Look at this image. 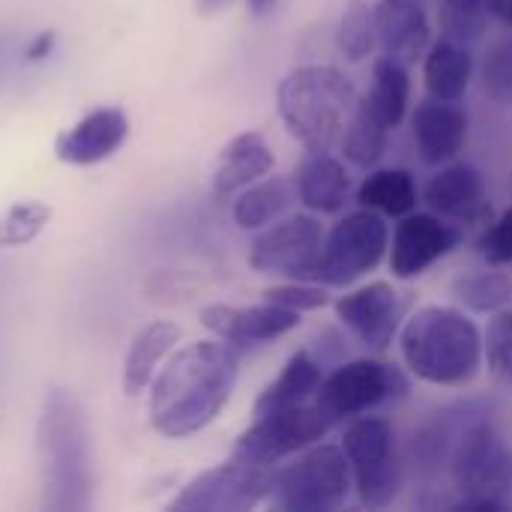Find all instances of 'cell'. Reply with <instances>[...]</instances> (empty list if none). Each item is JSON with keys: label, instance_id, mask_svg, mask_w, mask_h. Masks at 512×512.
<instances>
[{"label": "cell", "instance_id": "1", "mask_svg": "<svg viewBox=\"0 0 512 512\" xmlns=\"http://www.w3.org/2000/svg\"><path fill=\"white\" fill-rule=\"evenodd\" d=\"M240 375V354L228 342H192L171 354L153 378L150 423L165 438H189L207 429L228 405Z\"/></svg>", "mask_w": 512, "mask_h": 512}, {"label": "cell", "instance_id": "2", "mask_svg": "<svg viewBox=\"0 0 512 512\" xmlns=\"http://www.w3.org/2000/svg\"><path fill=\"white\" fill-rule=\"evenodd\" d=\"M36 450L42 465V504L51 512H87L93 507L90 429L81 402L54 387L39 414Z\"/></svg>", "mask_w": 512, "mask_h": 512}, {"label": "cell", "instance_id": "3", "mask_svg": "<svg viewBox=\"0 0 512 512\" xmlns=\"http://www.w3.org/2000/svg\"><path fill=\"white\" fill-rule=\"evenodd\" d=\"M405 366L426 384L462 387L474 381L483 363V336L477 324L453 306H423L399 333Z\"/></svg>", "mask_w": 512, "mask_h": 512}, {"label": "cell", "instance_id": "4", "mask_svg": "<svg viewBox=\"0 0 512 512\" xmlns=\"http://www.w3.org/2000/svg\"><path fill=\"white\" fill-rule=\"evenodd\" d=\"M279 117L306 150H330L357 105L354 84L336 66H297L276 90Z\"/></svg>", "mask_w": 512, "mask_h": 512}, {"label": "cell", "instance_id": "5", "mask_svg": "<svg viewBox=\"0 0 512 512\" xmlns=\"http://www.w3.org/2000/svg\"><path fill=\"white\" fill-rule=\"evenodd\" d=\"M354 489L345 450L321 444L273 474V504L288 512L339 510Z\"/></svg>", "mask_w": 512, "mask_h": 512}, {"label": "cell", "instance_id": "6", "mask_svg": "<svg viewBox=\"0 0 512 512\" xmlns=\"http://www.w3.org/2000/svg\"><path fill=\"white\" fill-rule=\"evenodd\" d=\"M342 450L360 501L375 510L390 507L402 489V462L393 426L381 417H360L345 429Z\"/></svg>", "mask_w": 512, "mask_h": 512}, {"label": "cell", "instance_id": "7", "mask_svg": "<svg viewBox=\"0 0 512 512\" xmlns=\"http://www.w3.org/2000/svg\"><path fill=\"white\" fill-rule=\"evenodd\" d=\"M390 231L387 222L378 210H357L345 216L327 237L321 249V264H318V285L342 288L357 282L360 276L372 273L381 258L387 255Z\"/></svg>", "mask_w": 512, "mask_h": 512}, {"label": "cell", "instance_id": "8", "mask_svg": "<svg viewBox=\"0 0 512 512\" xmlns=\"http://www.w3.org/2000/svg\"><path fill=\"white\" fill-rule=\"evenodd\" d=\"M450 474L465 498H495L507 501L512 495V450L504 435L480 420L471 423L453 444Z\"/></svg>", "mask_w": 512, "mask_h": 512}, {"label": "cell", "instance_id": "9", "mask_svg": "<svg viewBox=\"0 0 512 512\" xmlns=\"http://www.w3.org/2000/svg\"><path fill=\"white\" fill-rule=\"evenodd\" d=\"M330 426L333 423L324 417L318 405H297L285 411L258 414V420L237 438L231 459L270 468L321 441Z\"/></svg>", "mask_w": 512, "mask_h": 512}, {"label": "cell", "instance_id": "10", "mask_svg": "<svg viewBox=\"0 0 512 512\" xmlns=\"http://www.w3.org/2000/svg\"><path fill=\"white\" fill-rule=\"evenodd\" d=\"M324 225L309 216L297 213L288 216L252 240L249 264L267 276H285L294 282H315L321 249H324Z\"/></svg>", "mask_w": 512, "mask_h": 512}, {"label": "cell", "instance_id": "11", "mask_svg": "<svg viewBox=\"0 0 512 512\" xmlns=\"http://www.w3.org/2000/svg\"><path fill=\"white\" fill-rule=\"evenodd\" d=\"M408 390L402 372L381 360H351L327 375L315 393V405L330 423L366 414Z\"/></svg>", "mask_w": 512, "mask_h": 512}, {"label": "cell", "instance_id": "12", "mask_svg": "<svg viewBox=\"0 0 512 512\" xmlns=\"http://www.w3.org/2000/svg\"><path fill=\"white\" fill-rule=\"evenodd\" d=\"M273 492L270 468L231 459L189 480L168 504L174 512H246L258 507Z\"/></svg>", "mask_w": 512, "mask_h": 512}, {"label": "cell", "instance_id": "13", "mask_svg": "<svg viewBox=\"0 0 512 512\" xmlns=\"http://www.w3.org/2000/svg\"><path fill=\"white\" fill-rule=\"evenodd\" d=\"M201 324L219 336L222 342L240 348H255V345H267L285 333H291L300 324V312L285 309L279 303L264 300L261 306H207L201 312Z\"/></svg>", "mask_w": 512, "mask_h": 512}, {"label": "cell", "instance_id": "14", "mask_svg": "<svg viewBox=\"0 0 512 512\" xmlns=\"http://www.w3.org/2000/svg\"><path fill=\"white\" fill-rule=\"evenodd\" d=\"M459 240L462 234L456 231V225H447L432 213H408L396 225L390 267L399 279H414L426 273L435 261L447 258L459 246Z\"/></svg>", "mask_w": 512, "mask_h": 512}, {"label": "cell", "instance_id": "15", "mask_svg": "<svg viewBox=\"0 0 512 512\" xmlns=\"http://www.w3.org/2000/svg\"><path fill=\"white\" fill-rule=\"evenodd\" d=\"M336 318L366 348L384 351L402 321V303L390 282H369L336 300Z\"/></svg>", "mask_w": 512, "mask_h": 512}, {"label": "cell", "instance_id": "16", "mask_svg": "<svg viewBox=\"0 0 512 512\" xmlns=\"http://www.w3.org/2000/svg\"><path fill=\"white\" fill-rule=\"evenodd\" d=\"M129 138V117L123 108H96L78 123L63 129L54 141V153L66 165H99L111 159Z\"/></svg>", "mask_w": 512, "mask_h": 512}, {"label": "cell", "instance_id": "17", "mask_svg": "<svg viewBox=\"0 0 512 512\" xmlns=\"http://www.w3.org/2000/svg\"><path fill=\"white\" fill-rule=\"evenodd\" d=\"M375 33L387 57L411 66L432 42L426 0H378Z\"/></svg>", "mask_w": 512, "mask_h": 512}, {"label": "cell", "instance_id": "18", "mask_svg": "<svg viewBox=\"0 0 512 512\" xmlns=\"http://www.w3.org/2000/svg\"><path fill=\"white\" fill-rule=\"evenodd\" d=\"M414 141L426 165L456 159L468 141V114L450 99H426L414 111Z\"/></svg>", "mask_w": 512, "mask_h": 512}, {"label": "cell", "instance_id": "19", "mask_svg": "<svg viewBox=\"0 0 512 512\" xmlns=\"http://www.w3.org/2000/svg\"><path fill=\"white\" fill-rule=\"evenodd\" d=\"M426 201L441 216L456 219V222H471V225L486 222L492 213L480 171L465 162H456L438 171L426 186Z\"/></svg>", "mask_w": 512, "mask_h": 512}, {"label": "cell", "instance_id": "20", "mask_svg": "<svg viewBox=\"0 0 512 512\" xmlns=\"http://www.w3.org/2000/svg\"><path fill=\"white\" fill-rule=\"evenodd\" d=\"M297 198L312 213H339L348 201V174L345 165L330 150H309L294 177Z\"/></svg>", "mask_w": 512, "mask_h": 512}, {"label": "cell", "instance_id": "21", "mask_svg": "<svg viewBox=\"0 0 512 512\" xmlns=\"http://www.w3.org/2000/svg\"><path fill=\"white\" fill-rule=\"evenodd\" d=\"M270 168H273V150L267 147L264 135L243 132L222 147L213 171V189L216 195H234L252 186L255 180H261L264 174H270Z\"/></svg>", "mask_w": 512, "mask_h": 512}, {"label": "cell", "instance_id": "22", "mask_svg": "<svg viewBox=\"0 0 512 512\" xmlns=\"http://www.w3.org/2000/svg\"><path fill=\"white\" fill-rule=\"evenodd\" d=\"M177 342H180V327L174 321H153L141 333H135L123 363V393L126 396L144 393L153 384L159 363L171 354Z\"/></svg>", "mask_w": 512, "mask_h": 512}, {"label": "cell", "instance_id": "23", "mask_svg": "<svg viewBox=\"0 0 512 512\" xmlns=\"http://www.w3.org/2000/svg\"><path fill=\"white\" fill-rule=\"evenodd\" d=\"M324 381L321 363L312 357V351H297L291 354V360L285 363V369L279 372V378L273 384L264 387V393L255 402V417L258 414H270V411H285V408H297L306 405L318 387Z\"/></svg>", "mask_w": 512, "mask_h": 512}, {"label": "cell", "instance_id": "24", "mask_svg": "<svg viewBox=\"0 0 512 512\" xmlns=\"http://www.w3.org/2000/svg\"><path fill=\"white\" fill-rule=\"evenodd\" d=\"M471 72H474V57L468 51V42L444 36L426 54L423 78H426V87L435 99L459 102L471 84Z\"/></svg>", "mask_w": 512, "mask_h": 512}, {"label": "cell", "instance_id": "25", "mask_svg": "<svg viewBox=\"0 0 512 512\" xmlns=\"http://www.w3.org/2000/svg\"><path fill=\"white\" fill-rule=\"evenodd\" d=\"M297 201V186L288 177H267L246 186L234 201V222L246 231H258L276 222Z\"/></svg>", "mask_w": 512, "mask_h": 512}, {"label": "cell", "instance_id": "26", "mask_svg": "<svg viewBox=\"0 0 512 512\" xmlns=\"http://www.w3.org/2000/svg\"><path fill=\"white\" fill-rule=\"evenodd\" d=\"M357 201L369 210H378L381 216L402 219L417 207V183L402 168H381L363 180V186L357 189Z\"/></svg>", "mask_w": 512, "mask_h": 512}, {"label": "cell", "instance_id": "27", "mask_svg": "<svg viewBox=\"0 0 512 512\" xmlns=\"http://www.w3.org/2000/svg\"><path fill=\"white\" fill-rule=\"evenodd\" d=\"M408 99H411L408 66L384 54V57L375 63L372 90L366 93V102H369V105L375 108V114L393 129V126H399V123L405 120Z\"/></svg>", "mask_w": 512, "mask_h": 512}, {"label": "cell", "instance_id": "28", "mask_svg": "<svg viewBox=\"0 0 512 512\" xmlns=\"http://www.w3.org/2000/svg\"><path fill=\"white\" fill-rule=\"evenodd\" d=\"M387 132H390V126L375 114V108L366 99L357 102L354 111H351V117H348V123H345V132H342L345 156L354 165H360V168L375 165L384 156Z\"/></svg>", "mask_w": 512, "mask_h": 512}, {"label": "cell", "instance_id": "29", "mask_svg": "<svg viewBox=\"0 0 512 512\" xmlns=\"http://www.w3.org/2000/svg\"><path fill=\"white\" fill-rule=\"evenodd\" d=\"M51 222V207L45 201L27 198L15 201L3 216H0V249H18L33 243L45 225Z\"/></svg>", "mask_w": 512, "mask_h": 512}, {"label": "cell", "instance_id": "30", "mask_svg": "<svg viewBox=\"0 0 512 512\" xmlns=\"http://www.w3.org/2000/svg\"><path fill=\"white\" fill-rule=\"evenodd\" d=\"M453 294L474 312H501L512 297V282L504 273H471L456 279Z\"/></svg>", "mask_w": 512, "mask_h": 512}, {"label": "cell", "instance_id": "31", "mask_svg": "<svg viewBox=\"0 0 512 512\" xmlns=\"http://www.w3.org/2000/svg\"><path fill=\"white\" fill-rule=\"evenodd\" d=\"M375 9H369L363 0H354L345 15L339 18V30H336V45L348 60H363L372 54L375 48Z\"/></svg>", "mask_w": 512, "mask_h": 512}, {"label": "cell", "instance_id": "32", "mask_svg": "<svg viewBox=\"0 0 512 512\" xmlns=\"http://www.w3.org/2000/svg\"><path fill=\"white\" fill-rule=\"evenodd\" d=\"M489 15V0H441L444 36L459 42H474L486 30Z\"/></svg>", "mask_w": 512, "mask_h": 512}, {"label": "cell", "instance_id": "33", "mask_svg": "<svg viewBox=\"0 0 512 512\" xmlns=\"http://www.w3.org/2000/svg\"><path fill=\"white\" fill-rule=\"evenodd\" d=\"M483 354H486L489 372L498 381L512 384V312H495L483 339Z\"/></svg>", "mask_w": 512, "mask_h": 512}, {"label": "cell", "instance_id": "34", "mask_svg": "<svg viewBox=\"0 0 512 512\" xmlns=\"http://www.w3.org/2000/svg\"><path fill=\"white\" fill-rule=\"evenodd\" d=\"M264 300L270 303H279L285 309H294V312H315L321 306H327V291L318 285V282H288V285H273L264 291Z\"/></svg>", "mask_w": 512, "mask_h": 512}, {"label": "cell", "instance_id": "35", "mask_svg": "<svg viewBox=\"0 0 512 512\" xmlns=\"http://www.w3.org/2000/svg\"><path fill=\"white\" fill-rule=\"evenodd\" d=\"M483 81L486 93L495 102H512V39L498 42L483 66Z\"/></svg>", "mask_w": 512, "mask_h": 512}, {"label": "cell", "instance_id": "36", "mask_svg": "<svg viewBox=\"0 0 512 512\" xmlns=\"http://www.w3.org/2000/svg\"><path fill=\"white\" fill-rule=\"evenodd\" d=\"M480 252L492 264H512V210H507L480 240Z\"/></svg>", "mask_w": 512, "mask_h": 512}, {"label": "cell", "instance_id": "37", "mask_svg": "<svg viewBox=\"0 0 512 512\" xmlns=\"http://www.w3.org/2000/svg\"><path fill=\"white\" fill-rule=\"evenodd\" d=\"M54 42H57V33L54 30H42V33H33L24 48H21V63H42L51 51H54Z\"/></svg>", "mask_w": 512, "mask_h": 512}, {"label": "cell", "instance_id": "38", "mask_svg": "<svg viewBox=\"0 0 512 512\" xmlns=\"http://www.w3.org/2000/svg\"><path fill=\"white\" fill-rule=\"evenodd\" d=\"M21 42H18V36L15 33H3L0 30V75L15 63V60H21Z\"/></svg>", "mask_w": 512, "mask_h": 512}, {"label": "cell", "instance_id": "39", "mask_svg": "<svg viewBox=\"0 0 512 512\" xmlns=\"http://www.w3.org/2000/svg\"><path fill=\"white\" fill-rule=\"evenodd\" d=\"M489 12L512 27V0H489Z\"/></svg>", "mask_w": 512, "mask_h": 512}, {"label": "cell", "instance_id": "40", "mask_svg": "<svg viewBox=\"0 0 512 512\" xmlns=\"http://www.w3.org/2000/svg\"><path fill=\"white\" fill-rule=\"evenodd\" d=\"M246 6H249V9H252L255 15H264V12H267V9L273 6V0H246Z\"/></svg>", "mask_w": 512, "mask_h": 512}, {"label": "cell", "instance_id": "41", "mask_svg": "<svg viewBox=\"0 0 512 512\" xmlns=\"http://www.w3.org/2000/svg\"><path fill=\"white\" fill-rule=\"evenodd\" d=\"M222 0H201V6H207V9H213V6H219Z\"/></svg>", "mask_w": 512, "mask_h": 512}]
</instances>
